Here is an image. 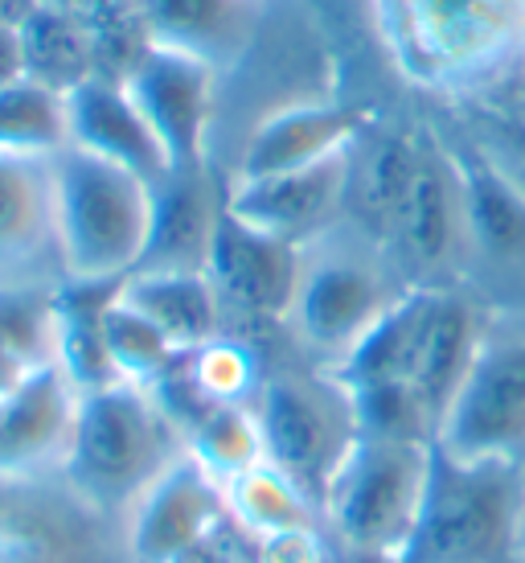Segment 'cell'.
<instances>
[{
  "label": "cell",
  "mask_w": 525,
  "mask_h": 563,
  "mask_svg": "<svg viewBox=\"0 0 525 563\" xmlns=\"http://www.w3.org/2000/svg\"><path fill=\"white\" fill-rule=\"evenodd\" d=\"M390 70L451 108L517 99L525 0H366Z\"/></svg>",
  "instance_id": "6da1fadb"
},
{
  "label": "cell",
  "mask_w": 525,
  "mask_h": 563,
  "mask_svg": "<svg viewBox=\"0 0 525 563\" xmlns=\"http://www.w3.org/2000/svg\"><path fill=\"white\" fill-rule=\"evenodd\" d=\"M186 453V428L153 387L111 383L78 399L63 477L78 498L124 527L136 501Z\"/></svg>",
  "instance_id": "7a4b0ae2"
},
{
  "label": "cell",
  "mask_w": 525,
  "mask_h": 563,
  "mask_svg": "<svg viewBox=\"0 0 525 563\" xmlns=\"http://www.w3.org/2000/svg\"><path fill=\"white\" fill-rule=\"evenodd\" d=\"M406 292L415 288L402 280L390 251L340 219L300 247V280L283 342L300 358L337 371Z\"/></svg>",
  "instance_id": "3957f363"
},
{
  "label": "cell",
  "mask_w": 525,
  "mask_h": 563,
  "mask_svg": "<svg viewBox=\"0 0 525 563\" xmlns=\"http://www.w3.org/2000/svg\"><path fill=\"white\" fill-rule=\"evenodd\" d=\"M525 555V461L432 444L418 522L399 563H517Z\"/></svg>",
  "instance_id": "277c9868"
},
{
  "label": "cell",
  "mask_w": 525,
  "mask_h": 563,
  "mask_svg": "<svg viewBox=\"0 0 525 563\" xmlns=\"http://www.w3.org/2000/svg\"><path fill=\"white\" fill-rule=\"evenodd\" d=\"M250 407L259 420L262 461L300 485L325 515L328 489L366 437L349 383L292 350L288 362L262 371Z\"/></svg>",
  "instance_id": "5b68a950"
},
{
  "label": "cell",
  "mask_w": 525,
  "mask_h": 563,
  "mask_svg": "<svg viewBox=\"0 0 525 563\" xmlns=\"http://www.w3.org/2000/svg\"><path fill=\"white\" fill-rule=\"evenodd\" d=\"M54 186L66 280H127L153 231V181L70 144L54 157Z\"/></svg>",
  "instance_id": "8992f818"
},
{
  "label": "cell",
  "mask_w": 525,
  "mask_h": 563,
  "mask_svg": "<svg viewBox=\"0 0 525 563\" xmlns=\"http://www.w3.org/2000/svg\"><path fill=\"white\" fill-rule=\"evenodd\" d=\"M435 440L361 437L328 489L325 527L349 555L402 560L427 489Z\"/></svg>",
  "instance_id": "52a82bcc"
},
{
  "label": "cell",
  "mask_w": 525,
  "mask_h": 563,
  "mask_svg": "<svg viewBox=\"0 0 525 563\" xmlns=\"http://www.w3.org/2000/svg\"><path fill=\"white\" fill-rule=\"evenodd\" d=\"M435 444L460 456L525 461V313H489Z\"/></svg>",
  "instance_id": "ba28073f"
},
{
  "label": "cell",
  "mask_w": 525,
  "mask_h": 563,
  "mask_svg": "<svg viewBox=\"0 0 525 563\" xmlns=\"http://www.w3.org/2000/svg\"><path fill=\"white\" fill-rule=\"evenodd\" d=\"M387 251L411 288H463V251H468L463 173L456 144L435 124H423L415 181L390 231Z\"/></svg>",
  "instance_id": "9c48e42d"
},
{
  "label": "cell",
  "mask_w": 525,
  "mask_h": 563,
  "mask_svg": "<svg viewBox=\"0 0 525 563\" xmlns=\"http://www.w3.org/2000/svg\"><path fill=\"white\" fill-rule=\"evenodd\" d=\"M0 563H132L124 527L49 477H0Z\"/></svg>",
  "instance_id": "30bf717a"
},
{
  "label": "cell",
  "mask_w": 525,
  "mask_h": 563,
  "mask_svg": "<svg viewBox=\"0 0 525 563\" xmlns=\"http://www.w3.org/2000/svg\"><path fill=\"white\" fill-rule=\"evenodd\" d=\"M448 141L460 157L468 210L463 292H472L489 313H525V198L456 132Z\"/></svg>",
  "instance_id": "8fae6325"
},
{
  "label": "cell",
  "mask_w": 525,
  "mask_h": 563,
  "mask_svg": "<svg viewBox=\"0 0 525 563\" xmlns=\"http://www.w3.org/2000/svg\"><path fill=\"white\" fill-rule=\"evenodd\" d=\"M124 82L165 144L172 169L214 165L217 99H222V70L217 66L201 63L186 49L148 42V49L127 70Z\"/></svg>",
  "instance_id": "7c38bea8"
},
{
  "label": "cell",
  "mask_w": 525,
  "mask_h": 563,
  "mask_svg": "<svg viewBox=\"0 0 525 563\" xmlns=\"http://www.w3.org/2000/svg\"><path fill=\"white\" fill-rule=\"evenodd\" d=\"M205 276L217 288L226 333H238V338L262 333V329L283 333V321L295 300V280H300V247L267 235L259 227H247L226 210Z\"/></svg>",
  "instance_id": "4fadbf2b"
},
{
  "label": "cell",
  "mask_w": 525,
  "mask_h": 563,
  "mask_svg": "<svg viewBox=\"0 0 525 563\" xmlns=\"http://www.w3.org/2000/svg\"><path fill=\"white\" fill-rule=\"evenodd\" d=\"M226 482L186 453L136 501L124 522L132 563H189L231 527Z\"/></svg>",
  "instance_id": "5bb4252c"
},
{
  "label": "cell",
  "mask_w": 525,
  "mask_h": 563,
  "mask_svg": "<svg viewBox=\"0 0 525 563\" xmlns=\"http://www.w3.org/2000/svg\"><path fill=\"white\" fill-rule=\"evenodd\" d=\"M378 115L361 103L321 95V99H295L267 111L259 124H250L234 141L231 161L222 165L226 177H267V173L304 169L325 157H337L373 124Z\"/></svg>",
  "instance_id": "9a60e30c"
},
{
  "label": "cell",
  "mask_w": 525,
  "mask_h": 563,
  "mask_svg": "<svg viewBox=\"0 0 525 563\" xmlns=\"http://www.w3.org/2000/svg\"><path fill=\"white\" fill-rule=\"evenodd\" d=\"M349 148L316 165H304V169L267 173V177H226V210L247 227H259L267 235L304 247L345 219Z\"/></svg>",
  "instance_id": "2e32d148"
},
{
  "label": "cell",
  "mask_w": 525,
  "mask_h": 563,
  "mask_svg": "<svg viewBox=\"0 0 525 563\" xmlns=\"http://www.w3.org/2000/svg\"><path fill=\"white\" fill-rule=\"evenodd\" d=\"M63 280L54 157L0 148V288Z\"/></svg>",
  "instance_id": "e0dca14e"
},
{
  "label": "cell",
  "mask_w": 525,
  "mask_h": 563,
  "mask_svg": "<svg viewBox=\"0 0 525 563\" xmlns=\"http://www.w3.org/2000/svg\"><path fill=\"white\" fill-rule=\"evenodd\" d=\"M226 219V173L217 165L172 169L153 186V231L136 272H210Z\"/></svg>",
  "instance_id": "ac0fdd59"
},
{
  "label": "cell",
  "mask_w": 525,
  "mask_h": 563,
  "mask_svg": "<svg viewBox=\"0 0 525 563\" xmlns=\"http://www.w3.org/2000/svg\"><path fill=\"white\" fill-rule=\"evenodd\" d=\"M75 383L54 362L0 399V477L63 473L78 420Z\"/></svg>",
  "instance_id": "d6986e66"
},
{
  "label": "cell",
  "mask_w": 525,
  "mask_h": 563,
  "mask_svg": "<svg viewBox=\"0 0 525 563\" xmlns=\"http://www.w3.org/2000/svg\"><path fill=\"white\" fill-rule=\"evenodd\" d=\"M66 111H70V144L75 148L94 153L111 165H124L153 186L172 173L165 144L132 99L124 79L94 75V79L78 82L75 91L66 95Z\"/></svg>",
  "instance_id": "ffe728a7"
},
{
  "label": "cell",
  "mask_w": 525,
  "mask_h": 563,
  "mask_svg": "<svg viewBox=\"0 0 525 563\" xmlns=\"http://www.w3.org/2000/svg\"><path fill=\"white\" fill-rule=\"evenodd\" d=\"M423 124H387L373 120L349 148V189H345V222L373 243H390V231L402 214L418 165Z\"/></svg>",
  "instance_id": "44dd1931"
},
{
  "label": "cell",
  "mask_w": 525,
  "mask_h": 563,
  "mask_svg": "<svg viewBox=\"0 0 525 563\" xmlns=\"http://www.w3.org/2000/svg\"><path fill=\"white\" fill-rule=\"evenodd\" d=\"M484 321H489V309L472 292H463V288H427V313H423L415 362H411L406 383H411L418 404L427 407V416L435 420V437H439V423L448 416L468 366L477 358Z\"/></svg>",
  "instance_id": "7402d4cb"
},
{
  "label": "cell",
  "mask_w": 525,
  "mask_h": 563,
  "mask_svg": "<svg viewBox=\"0 0 525 563\" xmlns=\"http://www.w3.org/2000/svg\"><path fill=\"white\" fill-rule=\"evenodd\" d=\"M148 42L186 49L231 75L259 42L262 0H132Z\"/></svg>",
  "instance_id": "603a6c76"
},
{
  "label": "cell",
  "mask_w": 525,
  "mask_h": 563,
  "mask_svg": "<svg viewBox=\"0 0 525 563\" xmlns=\"http://www.w3.org/2000/svg\"><path fill=\"white\" fill-rule=\"evenodd\" d=\"M120 292L169 338L177 354H193L226 333L222 300L205 272H132Z\"/></svg>",
  "instance_id": "cb8c5ba5"
},
{
  "label": "cell",
  "mask_w": 525,
  "mask_h": 563,
  "mask_svg": "<svg viewBox=\"0 0 525 563\" xmlns=\"http://www.w3.org/2000/svg\"><path fill=\"white\" fill-rule=\"evenodd\" d=\"M124 280L58 284V366L78 395L120 383L108 354V309Z\"/></svg>",
  "instance_id": "d4e9b609"
},
{
  "label": "cell",
  "mask_w": 525,
  "mask_h": 563,
  "mask_svg": "<svg viewBox=\"0 0 525 563\" xmlns=\"http://www.w3.org/2000/svg\"><path fill=\"white\" fill-rule=\"evenodd\" d=\"M58 362V284L0 288V399Z\"/></svg>",
  "instance_id": "484cf974"
},
{
  "label": "cell",
  "mask_w": 525,
  "mask_h": 563,
  "mask_svg": "<svg viewBox=\"0 0 525 563\" xmlns=\"http://www.w3.org/2000/svg\"><path fill=\"white\" fill-rule=\"evenodd\" d=\"M21 54H25V75L30 79L46 82L63 95H70L78 82L99 75L91 25L78 13H66V9L46 4V0L21 25Z\"/></svg>",
  "instance_id": "4316f807"
},
{
  "label": "cell",
  "mask_w": 525,
  "mask_h": 563,
  "mask_svg": "<svg viewBox=\"0 0 525 563\" xmlns=\"http://www.w3.org/2000/svg\"><path fill=\"white\" fill-rule=\"evenodd\" d=\"M226 501H231L234 527L247 539H262V534H283V531H304V527H325V515L316 510V501L288 482L276 465H250L247 473H238L226 482Z\"/></svg>",
  "instance_id": "83f0119b"
},
{
  "label": "cell",
  "mask_w": 525,
  "mask_h": 563,
  "mask_svg": "<svg viewBox=\"0 0 525 563\" xmlns=\"http://www.w3.org/2000/svg\"><path fill=\"white\" fill-rule=\"evenodd\" d=\"M0 148L25 157H58L70 148V111L66 95L46 82L21 79L0 87Z\"/></svg>",
  "instance_id": "f1b7e54d"
},
{
  "label": "cell",
  "mask_w": 525,
  "mask_h": 563,
  "mask_svg": "<svg viewBox=\"0 0 525 563\" xmlns=\"http://www.w3.org/2000/svg\"><path fill=\"white\" fill-rule=\"evenodd\" d=\"M189 453L198 456L205 470L231 482L238 473H247L250 465L262 461V437L255 407L250 404H217L205 407L198 420H189L186 428Z\"/></svg>",
  "instance_id": "f546056e"
},
{
  "label": "cell",
  "mask_w": 525,
  "mask_h": 563,
  "mask_svg": "<svg viewBox=\"0 0 525 563\" xmlns=\"http://www.w3.org/2000/svg\"><path fill=\"white\" fill-rule=\"evenodd\" d=\"M456 136L525 198V111L513 99L456 108Z\"/></svg>",
  "instance_id": "4dcf8cb0"
},
{
  "label": "cell",
  "mask_w": 525,
  "mask_h": 563,
  "mask_svg": "<svg viewBox=\"0 0 525 563\" xmlns=\"http://www.w3.org/2000/svg\"><path fill=\"white\" fill-rule=\"evenodd\" d=\"M108 354L120 383H139V387H160L172 375V366L181 362L169 338L148 317H139L124 300V292H115L108 309Z\"/></svg>",
  "instance_id": "1f68e13d"
},
{
  "label": "cell",
  "mask_w": 525,
  "mask_h": 563,
  "mask_svg": "<svg viewBox=\"0 0 525 563\" xmlns=\"http://www.w3.org/2000/svg\"><path fill=\"white\" fill-rule=\"evenodd\" d=\"M328 527H304V531H283V534H262L247 539L255 560L250 563H337V551L328 543Z\"/></svg>",
  "instance_id": "d6a6232c"
},
{
  "label": "cell",
  "mask_w": 525,
  "mask_h": 563,
  "mask_svg": "<svg viewBox=\"0 0 525 563\" xmlns=\"http://www.w3.org/2000/svg\"><path fill=\"white\" fill-rule=\"evenodd\" d=\"M25 75V54H21V30L0 25V87Z\"/></svg>",
  "instance_id": "836d02e7"
},
{
  "label": "cell",
  "mask_w": 525,
  "mask_h": 563,
  "mask_svg": "<svg viewBox=\"0 0 525 563\" xmlns=\"http://www.w3.org/2000/svg\"><path fill=\"white\" fill-rule=\"evenodd\" d=\"M42 0H0V25H13V30H21L25 21L33 16V9H37Z\"/></svg>",
  "instance_id": "e575fe53"
},
{
  "label": "cell",
  "mask_w": 525,
  "mask_h": 563,
  "mask_svg": "<svg viewBox=\"0 0 525 563\" xmlns=\"http://www.w3.org/2000/svg\"><path fill=\"white\" fill-rule=\"evenodd\" d=\"M513 103H517V108L525 111V87H522V95H517V99H513Z\"/></svg>",
  "instance_id": "d590c367"
}]
</instances>
